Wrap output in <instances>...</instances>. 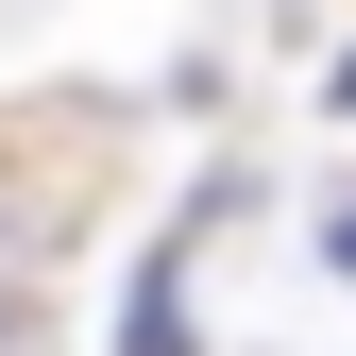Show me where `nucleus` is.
<instances>
[{
	"label": "nucleus",
	"mask_w": 356,
	"mask_h": 356,
	"mask_svg": "<svg viewBox=\"0 0 356 356\" xmlns=\"http://www.w3.org/2000/svg\"><path fill=\"white\" fill-rule=\"evenodd\" d=\"M339 272H356V220H339Z\"/></svg>",
	"instance_id": "obj_3"
},
{
	"label": "nucleus",
	"mask_w": 356,
	"mask_h": 356,
	"mask_svg": "<svg viewBox=\"0 0 356 356\" xmlns=\"http://www.w3.org/2000/svg\"><path fill=\"white\" fill-rule=\"evenodd\" d=\"M68 254V220L17 187V153H0V339H34V272Z\"/></svg>",
	"instance_id": "obj_1"
},
{
	"label": "nucleus",
	"mask_w": 356,
	"mask_h": 356,
	"mask_svg": "<svg viewBox=\"0 0 356 356\" xmlns=\"http://www.w3.org/2000/svg\"><path fill=\"white\" fill-rule=\"evenodd\" d=\"M119 356H187V238L136 272V305H119Z\"/></svg>",
	"instance_id": "obj_2"
}]
</instances>
